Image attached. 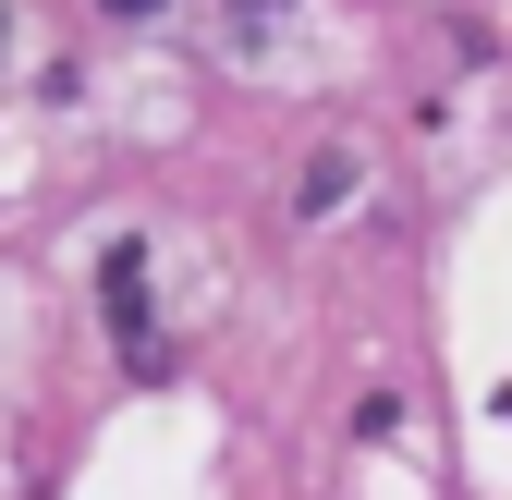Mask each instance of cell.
<instances>
[{
  "label": "cell",
  "instance_id": "7a4b0ae2",
  "mask_svg": "<svg viewBox=\"0 0 512 500\" xmlns=\"http://www.w3.org/2000/svg\"><path fill=\"white\" fill-rule=\"evenodd\" d=\"M98 13H110V25H159L171 0H98Z\"/></svg>",
  "mask_w": 512,
  "mask_h": 500
},
{
  "label": "cell",
  "instance_id": "6da1fadb",
  "mask_svg": "<svg viewBox=\"0 0 512 500\" xmlns=\"http://www.w3.org/2000/svg\"><path fill=\"white\" fill-rule=\"evenodd\" d=\"M354 183H366V159H354V147H317V159H305V183H293V208H305V220H330Z\"/></svg>",
  "mask_w": 512,
  "mask_h": 500
},
{
  "label": "cell",
  "instance_id": "3957f363",
  "mask_svg": "<svg viewBox=\"0 0 512 500\" xmlns=\"http://www.w3.org/2000/svg\"><path fill=\"white\" fill-rule=\"evenodd\" d=\"M0 37H13V25H0Z\"/></svg>",
  "mask_w": 512,
  "mask_h": 500
}]
</instances>
